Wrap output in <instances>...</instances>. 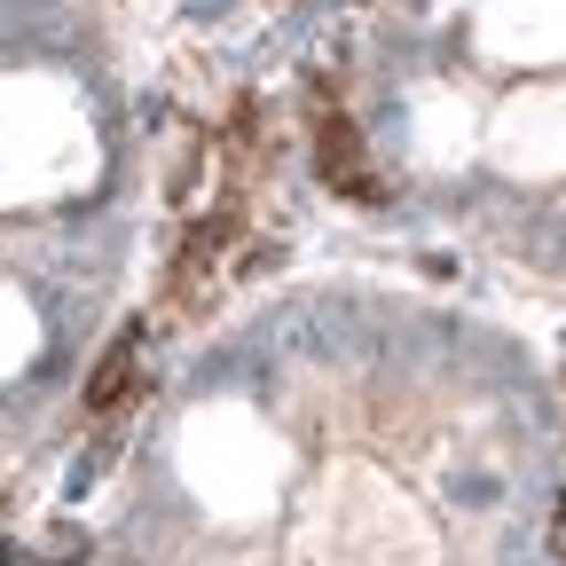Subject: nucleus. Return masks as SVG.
<instances>
[{
    "instance_id": "1",
    "label": "nucleus",
    "mask_w": 566,
    "mask_h": 566,
    "mask_svg": "<svg viewBox=\"0 0 566 566\" xmlns=\"http://www.w3.org/2000/svg\"><path fill=\"white\" fill-rule=\"evenodd\" d=\"M315 174H323L338 197H354V205H378V197H386V181H378V166H370V150H363V134H354V118H338V111L315 118Z\"/></svg>"
},
{
    "instance_id": "2",
    "label": "nucleus",
    "mask_w": 566,
    "mask_h": 566,
    "mask_svg": "<svg viewBox=\"0 0 566 566\" xmlns=\"http://www.w3.org/2000/svg\"><path fill=\"white\" fill-rule=\"evenodd\" d=\"M134 363H142V331H118V338L103 346L95 378H87V409H95V417H111V409H118V401L134 394V378H142Z\"/></svg>"
},
{
    "instance_id": "3",
    "label": "nucleus",
    "mask_w": 566,
    "mask_h": 566,
    "mask_svg": "<svg viewBox=\"0 0 566 566\" xmlns=\"http://www.w3.org/2000/svg\"><path fill=\"white\" fill-rule=\"evenodd\" d=\"M48 566H87V535L55 527V535H48Z\"/></svg>"
},
{
    "instance_id": "4",
    "label": "nucleus",
    "mask_w": 566,
    "mask_h": 566,
    "mask_svg": "<svg viewBox=\"0 0 566 566\" xmlns=\"http://www.w3.org/2000/svg\"><path fill=\"white\" fill-rule=\"evenodd\" d=\"M551 558L566 566V488H558V512H551Z\"/></svg>"
}]
</instances>
